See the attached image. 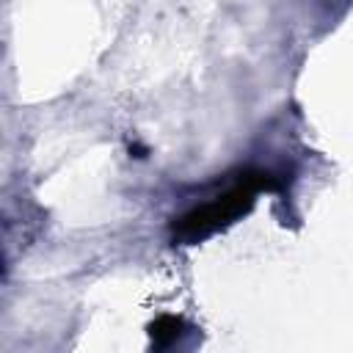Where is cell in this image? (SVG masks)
I'll return each mask as SVG.
<instances>
[{"mask_svg": "<svg viewBox=\"0 0 353 353\" xmlns=\"http://www.w3.org/2000/svg\"><path fill=\"white\" fill-rule=\"evenodd\" d=\"M251 196H254V188H251V182L245 179V182H240L237 188H232L229 193L218 196L215 201H210V204H204V207H196L193 212L182 215L179 223H176V229H174V237L193 243V240H199V237H204V234L221 229L223 223H229L232 218H237L240 212H245V210L251 207V201H254Z\"/></svg>", "mask_w": 353, "mask_h": 353, "instance_id": "1", "label": "cell"}]
</instances>
